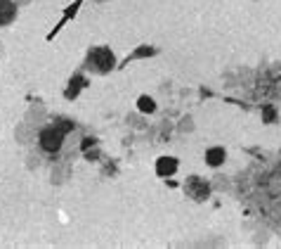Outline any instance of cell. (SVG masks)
Listing matches in <instances>:
<instances>
[{
    "label": "cell",
    "mask_w": 281,
    "mask_h": 249,
    "mask_svg": "<svg viewBox=\"0 0 281 249\" xmlns=\"http://www.w3.org/2000/svg\"><path fill=\"white\" fill-rule=\"evenodd\" d=\"M64 136H67V131L61 126H57V124L50 126V128L40 131V147L45 152H59L61 143H64Z\"/></svg>",
    "instance_id": "obj_1"
},
{
    "label": "cell",
    "mask_w": 281,
    "mask_h": 249,
    "mask_svg": "<svg viewBox=\"0 0 281 249\" xmlns=\"http://www.w3.org/2000/svg\"><path fill=\"white\" fill-rule=\"evenodd\" d=\"M90 62L95 64L99 71H111V69L116 67V57H114V52H111L109 48L99 45V48L90 50Z\"/></svg>",
    "instance_id": "obj_2"
},
{
    "label": "cell",
    "mask_w": 281,
    "mask_h": 249,
    "mask_svg": "<svg viewBox=\"0 0 281 249\" xmlns=\"http://www.w3.org/2000/svg\"><path fill=\"white\" fill-rule=\"evenodd\" d=\"M184 190H187V195H189L191 199H196V202H203V199H208V195H210L208 183L201 181V178H189V181L184 183Z\"/></svg>",
    "instance_id": "obj_3"
},
{
    "label": "cell",
    "mask_w": 281,
    "mask_h": 249,
    "mask_svg": "<svg viewBox=\"0 0 281 249\" xmlns=\"http://www.w3.org/2000/svg\"><path fill=\"white\" fill-rule=\"evenodd\" d=\"M80 5H83V0H76V3H71V5L67 7V12H64V17L59 19V24H57L55 29H52V31L48 33V41H52V38H55L57 33H59L61 29H64V24H67V22H71V19L76 17V12H78V10H80Z\"/></svg>",
    "instance_id": "obj_4"
},
{
    "label": "cell",
    "mask_w": 281,
    "mask_h": 249,
    "mask_svg": "<svg viewBox=\"0 0 281 249\" xmlns=\"http://www.w3.org/2000/svg\"><path fill=\"white\" fill-rule=\"evenodd\" d=\"M175 171H178V159L175 157H161L159 162H156V174L163 176V178L172 176Z\"/></svg>",
    "instance_id": "obj_5"
},
{
    "label": "cell",
    "mask_w": 281,
    "mask_h": 249,
    "mask_svg": "<svg viewBox=\"0 0 281 249\" xmlns=\"http://www.w3.org/2000/svg\"><path fill=\"white\" fill-rule=\"evenodd\" d=\"M17 17V5L10 0H0V24H10Z\"/></svg>",
    "instance_id": "obj_6"
},
{
    "label": "cell",
    "mask_w": 281,
    "mask_h": 249,
    "mask_svg": "<svg viewBox=\"0 0 281 249\" xmlns=\"http://www.w3.org/2000/svg\"><path fill=\"white\" fill-rule=\"evenodd\" d=\"M225 157H227L225 147H210L206 152V162H208V166H220L225 162Z\"/></svg>",
    "instance_id": "obj_7"
},
{
    "label": "cell",
    "mask_w": 281,
    "mask_h": 249,
    "mask_svg": "<svg viewBox=\"0 0 281 249\" xmlns=\"http://www.w3.org/2000/svg\"><path fill=\"white\" fill-rule=\"evenodd\" d=\"M85 83H88V81L83 79V76H74V79H71V83H69V88H67V93H64V95H67L69 100L76 98V95H78V90H80L83 86H85Z\"/></svg>",
    "instance_id": "obj_8"
},
{
    "label": "cell",
    "mask_w": 281,
    "mask_h": 249,
    "mask_svg": "<svg viewBox=\"0 0 281 249\" xmlns=\"http://www.w3.org/2000/svg\"><path fill=\"white\" fill-rule=\"evenodd\" d=\"M137 107H140V112H144V114H152L154 109H156V102H154L149 95H142L140 100H137Z\"/></svg>",
    "instance_id": "obj_9"
},
{
    "label": "cell",
    "mask_w": 281,
    "mask_h": 249,
    "mask_svg": "<svg viewBox=\"0 0 281 249\" xmlns=\"http://www.w3.org/2000/svg\"><path fill=\"white\" fill-rule=\"evenodd\" d=\"M149 55H154V48H149V45H142V48L135 50L133 55H128V60H125V62H130V60H140V57H149Z\"/></svg>",
    "instance_id": "obj_10"
},
{
    "label": "cell",
    "mask_w": 281,
    "mask_h": 249,
    "mask_svg": "<svg viewBox=\"0 0 281 249\" xmlns=\"http://www.w3.org/2000/svg\"><path fill=\"white\" fill-rule=\"evenodd\" d=\"M263 119H265V121H267V124H272V121H274V119H276L274 107H265V109H263Z\"/></svg>",
    "instance_id": "obj_11"
},
{
    "label": "cell",
    "mask_w": 281,
    "mask_h": 249,
    "mask_svg": "<svg viewBox=\"0 0 281 249\" xmlns=\"http://www.w3.org/2000/svg\"><path fill=\"white\" fill-rule=\"evenodd\" d=\"M92 143H95V140H92V138H85V140H83V149H88V147H90Z\"/></svg>",
    "instance_id": "obj_12"
}]
</instances>
